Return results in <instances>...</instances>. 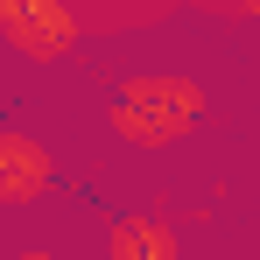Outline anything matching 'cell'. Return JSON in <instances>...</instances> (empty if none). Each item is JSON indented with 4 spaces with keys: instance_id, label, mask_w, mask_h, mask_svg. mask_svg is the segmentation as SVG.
Segmentation results:
<instances>
[{
    "instance_id": "cell-1",
    "label": "cell",
    "mask_w": 260,
    "mask_h": 260,
    "mask_svg": "<svg viewBox=\"0 0 260 260\" xmlns=\"http://www.w3.org/2000/svg\"><path fill=\"white\" fill-rule=\"evenodd\" d=\"M204 106H211V91L190 71H134L113 91V106H106V127L127 148H141V155H162V148H183L197 134Z\"/></svg>"
},
{
    "instance_id": "cell-2",
    "label": "cell",
    "mask_w": 260,
    "mask_h": 260,
    "mask_svg": "<svg viewBox=\"0 0 260 260\" xmlns=\"http://www.w3.org/2000/svg\"><path fill=\"white\" fill-rule=\"evenodd\" d=\"M0 28H7V43L28 63H56L78 43V14L63 0H0Z\"/></svg>"
},
{
    "instance_id": "cell-3",
    "label": "cell",
    "mask_w": 260,
    "mask_h": 260,
    "mask_svg": "<svg viewBox=\"0 0 260 260\" xmlns=\"http://www.w3.org/2000/svg\"><path fill=\"white\" fill-rule=\"evenodd\" d=\"M49 183H56L49 141L28 134V127H0V204L7 211H28V204L49 197Z\"/></svg>"
},
{
    "instance_id": "cell-4",
    "label": "cell",
    "mask_w": 260,
    "mask_h": 260,
    "mask_svg": "<svg viewBox=\"0 0 260 260\" xmlns=\"http://www.w3.org/2000/svg\"><path fill=\"white\" fill-rule=\"evenodd\" d=\"M106 260H183V239L162 211H120L106 225Z\"/></svg>"
},
{
    "instance_id": "cell-5",
    "label": "cell",
    "mask_w": 260,
    "mask_h": 260,
    "mask_svg": "<svg viewBox=\"0 0 260 260\" xmlns=\"http://www.w3.org/2000/svg\"><path fill=\"white\" fill-rule=\"evenodd\" d=\"M14 260H56V253H43V246H28V253H14Z\"/></svg>"
}]
</instances>
